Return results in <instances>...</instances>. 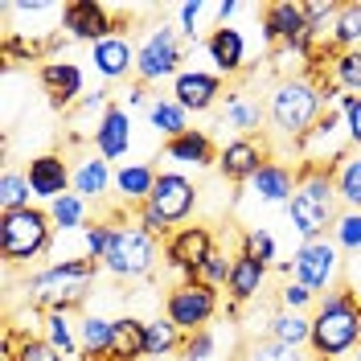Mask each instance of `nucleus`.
I'll list each match as a JSON object with an SVG mask.
<instances>
[{
	"instance_id": "1",
	"label": "nucleus",
	"mask_w": 361,
	"mask_h": 361,
	"mask_svg": "<svg viewBox=\"0 0 361 361\" xmlns=\"http://www.w3.org/2000/svg\"><path fill=\"white\" fill-rule=\"evenodd\" d=\"M295 177H300V185H295L292 202H288V222H292V230L304 243L329 238L337 218H341V197H337L333 169H320V164L300 160L295 164Z\"/></svg>"
},
{
	"instance_id": "12",
	"label": "nucleus",
	"mask_w": 361,
	"mask_h": 361,
	"mask_svg": "<svg viewBox=\"0 0 361 361\" xmlns=\"http://www.w3.org/2000/svg\"><path fill=\"white\" fill-rule=\"evenodd\" d=\"M62 29H66L70 42H90L99 45L103 37H111L119 21H115L111 4H103V0H66V8H62Z\"/></svg>"
},
{
	"instance_id": "26",
	"label": "nucleus",
	"mask_w": 361,
	"mask_h": 361,
	"mask_svg": "<svg viewBox=\"0 0 361 361\" xmlns=\"http://www.w3.org/2000/svg\"><path fill=\"white\" fill-rule=\"evenodd\" d=\"M180 345H185V333H180L169 316L144 320V353H148V361L173 357V353H180Z\"/></svg>"
},
{
	"instance_id": "37",
	"label": "nucleus",
	"mask_w": 361,
	"mask_h": 361,
	"mask_svg": "<svg viewBox=\"0 0 361 361\" xmlns=\"http://www.w3.org/2000/svg\"><path fill=\"white\" fill-rule=\"evenodd\" d=\"M333 243L341 255H357L361 250V209H341L337 226H333Z\"/></svg>"
},
{
	"instance_id": "39",
	"label": "nucleus",
	"mask_w": 361,
	"mask_h": 361,
	"mask_svg": "<svg viewBox=\"0 0 361 361\" xmlns=\"http://www.w3.org/2000/svg\"><path fill=\"white\" fill-rule=\"evenodd\" d=\"M230 271H234V255H226V250L218 247L202 263V271H197L193 279H197V283H205V288H222V283H230Z\"/></svg>"
},
{
	"instance_id": "2",
	"label": "nucleus",
	"mask_w": 361,
	"mask_h": 361,
	"mask_svg": "<svg viewBox=\"0 0 361 361\" xmlns=\"http://www.w3.org/2000/svg\"><path fill=\"white\" fill-rule=\"evenodd\" d=\"M329 111V99L324 87L308 78V74H292V78H279L267 94V123L275 135L300 144L304 135L316 128V119Z\"/></svg>"
},
{
	"instance_id": "32",
	"label": "nucleus",
	"mask_w": 361,
	"mask_h": 361,
	"mask_svg": "<svg viewBox=\"0 0 361 361\" xmlns=\"http://www.w3.org/2000/svg\"><path fill=\"white\" fill-rule=\"evenodd\" d=\"M337 180V197L345 209H361V152H345L333 169Z\"/></svg>"
},
{
	"instance_id": "21",
	"label": "nucleus",
	"mask_w": 361,
	"mask_h": 361,
	"mask_svg": "<svg viewBox=\"0 0 361 361\" xmlns=\"http://www.w3.org/2000/svg\"><path fill=\"white\" fill-rule=\"evenodd\" d=\"M157 177H160L157 164H148V160H123L115 169V197H119V205L123 209H140V205L152 197Z\"/></svg>"
},
{
	"instance_id": "27",
	"label": "nucleus",
	"mask_w": 361,
	"mask_h": 361,
	"mask_svg": "<svg viewBox=\"0 0 361 361\" xmlns=\"http://www.w3.org/2000/svg\"><path fill=\"white\" fill-rule=\"evenodd\" d=\"M107 361H148L144 353V320L140 316H115V345Z\"/></svg>"
},
{
	"instance_id": "9",
	"label": "nucleus",
	"mask_w": 361,
	"mask_h": 361,
	"mask_svg": "<svg viewBox=\"0 0 361 361\" xmlns=\"http://www.w3.org/2000/svg\"><path fill=\"white\" fill-rule=\"evenodd\" d=\"M341 267H345V259H341V247L333 243V238L300 243L295 255H292V279L295 283H304V288H312L316 295L337 288Z\"/></svg>"
},
{
	"instance_id": "34",
	"label": "nucleus",
	"mask_w": 361,
	"mask_h": 361,
	"mask_svg": "<svg viewBox=\"0 0 361 361\" xmlns=\"http://www.w3.org/2000/svg\"><path fill=\"white\" fill-rule=\"evenodd\" d=\"M45 341L62 357H78L82 353V341H78V329H74L70 312H45Z\"/></svg>"
},
{
	"instance_id": "33",
	"label": "nucleus",
	"mask_w": 361,
	"mask_h": 361,
	"mask_svg": "<svg viewBox=\"0 0 361 361\" xmlns=\"http://www.w3.org/2000/svg\"><path fill=\"white\" fill-rule=\"evenodd\" d=\"M329 45H333L337 54H345V49H361V0L341 4L337 21H333V29H329Z\"/></svg>"
},
{
	"instance_id": "24",
	"label": "nucleus",
	"mask_w": 361,
	"mask_h": 361,
	"mask_svg": "<svg viewBox=\"0 0 361 361\" xmlns=\"http://www.w3.org/2000/svg\"><path fill=\"white\" fill-rule=\"evenodd\" d=\"M295 185H300V177H295L292 164H283V160H267V164L255 173V180H250V193H255L263 205H283V209H288Z\"/></svg>"
},
{
	"instance_id": "13",
	"label": "nucleus",
	"mask_w": 361,
	"mask_h": 361,
	"mask_svg": "<svg viewBox=\"0 0 361 361\" xmlns=\"http://www.w3.org/2000/svg\"><path fill=\"white\" fill-rule=\"evenodd\" d=\"M25 180H29V193H33V202H58V197H66L70 193V180H74V169L66 164L62 152H37V157H29L25 164Z\"/></svg>"
},
{
	"instance_id": "25",
	"label": "nucleus",
	"mask_w": 361,
	"mask_h": 361,
	"mask_svg": "<svg viewBox=\"0 0 361 361\" xmlns=\"http://www.w3.org/2000/svg\"><path fill=\"white\" fill-rule=\"evenodd\" d=\"M267 275H271L267 263H259L250 250H238V255H234V271H230V283H226L230 304H250V300H259L263 288H267Z\"/></svg>"
},
{
	"instance_id": "40",
	"label": "nucleus",
	"mask_w": 361,
	"mask_h": 361,
	"mask_svg": "<svg viewBox=\"0 0 361 361\" xmlns=\"http://www.w3.org/2000/svg\"><path fill=\"white\" fill-rule=\"evenodd\" d=\"M111 234H115V222H107V218L90 222L87 230H82V255L94 259V263H103V255H107V247H111Z\"/></svg>"
},
{
	"instance_id": "44",
	"label": "nucleus",
	"mask_w": 361,
	"mask_h": 361,
	"mask_svg": "<svg viewBox=\"0 0 361 361\" xmlns=\"http://www.w3.org/2000/svg\"><path fill=\"white\" fill-rule=\"evenodd\" d=\"M8 361H66V357H62L45 337H21L17 341V353Z\"/></svg>"
},
{
	"instance_id": "49",
	"label": "nucleus",
	"mask_w": 361,
	"mask_h": 361,
	"mask_svg": "<svg viewBox=\"0 0 361 361\" xmlns=\"http://www.w3.org/2000/svg\"><path fill=\"white\" fill-rule=\"evenodd\" d=\"M357 308H361V288H357Z\"/></svg>"
},
{
	"instance_id": "22",
	"label": "nucleus",
	"mask_w": 361,
	"mask_h": 361,
	"mask_svg": "<svg viewBox=\"0 0 361 361\" xmlns=\"http://www.w3.org/2000/svg\"><path fill=\"white\" fill-rule=\"evenodd\" d=\"M218 152L222 148H214V135L202 128H189L177 140H164V160L177 169H209V164H218Z\"/></svg>"
},
{
	"instance_id": "45",
	"label": "nucleus",
	"mask_w": 361,
	"mask_h": 361,
	"mask_svg": "<svg viewBox=\"0 0 361 361\" xmlns=\"http://www.w3.org/2000/svg\"><path fill=\"white\" fill-rule=\"evenodd\" d=\"M337 107H341V115H345L349 148H353V152H361V94H341Z\"/></svg>"
},
{
	"instance_id": "3",
	"label": "nucleus",
	"mask_w": 361,
	"mask_h": 361,
	"mask_svg": "<svg viewBox=\"0 0 361 361\" xmlns=\"http://www.w3.org/2000/svg\"><path fill=\"white\" fill-rule=\"evenodd\" d=\"M361 345V308H357V292L349 288H333L316 300L312 312V349L316 361H337L345 353H353Z\"/></svg>"
},
{
	"instance_id": "5",
	"label": "nucleus",
	"mask_w": 361,
	"mask_h": 361,
	"mask_svg": "<svg viewBox=\"0 0 361 361\" xmlns=\"http://www.w3.org/2000/svg\"><path fill=\"white\" fill-rule=\"evenodd\" d=\"M49 243H54L49 209L25 205V209L0 214V255H4V263H33L49 250Z\"/></svg>"
},
{
	"instance_id": "36",
	"label": "nucleus",
	"mask_w": 361,
	"mask_h": 361,
	"mask_svg": "<svg viewBox=\"0 0 361 361\" xmlns=\"http://www.w3.org/2000/svg\"><path fill=\"white\" fill-rule=\"evenodd\" d=\"M29 202H33V193H29L25 173L8 164V169L0 173V214H8V209H25Z\"/></svg>"
},
{
	"instance_id": "46",
	"label": "nucleus",
	"mask_w": 361,
	"mask_h": 361,
	"mask_svg": "<svg viewBox=\"0 0 361 361\" xmlns=\"http://www.w3.org/2000/svg\"><path fill=\"white\" fill-rule=\"evenodd\" d=\"M214 349H218V337L202 329V333H189L185 345H180V361H209L214 357Z\"/></svg>"
},
{
	"instance_id": "17",
	"label": "nucleus",
	"mask_w": 361,
	"mask_h": 361,
	"mask_svg": "<svg viewBox=\"0 0 361 361\" xmlns=\"http://www.w3.org/2000/svg\"><path fill=\"white\" fill-rule=\"evenodd\" d=\"M173 99L189 115L214 111L218 99H222V74H214V70H180L173 78Z\"/></svg>"
},
{
	"instance_id": "38",
	"label": "nucleus",
	"mask_w": 361,
	"mask_h": 361,
	"mask_svg": "<svg viewBox=\"0 0 361 361\" xmlns=\"http://www.w3.org/2000/svg\"><path fill=\"white\" fill-rule=\"evenodd\" d=\"M243 361H308L304 349H292V345H279V341H250Z\"/></svg>"
},
{
	"instance_id": "8",
	"label": "nucleus",
	"mask_w": 361,
	"mask_h": 361,
	"mask_svg": "<svg viewBox=\"0 0 361 361\" xmlns=\"http://www.w3.org/2000/svg\"><path fill=\"white\" fill-rule=\"evenodd\" d=\"M164 316L177 324L180 333H202L209 329V320L218 316V288H205L197 279H180L177 288H169L164 295Z\"/></svg>"
},
{
	"instance_id": "10",
	"label": "nucleus",
	"mask_w": 361,
	"mask_h": 361,
	"mask_svg": "<svg viewBox=\"0 0 361 361\" xmlns=\"http://www.w3.org/2000/svg\"><path fill=\"white\" fill-rule=\"evenodd\" d=\"M214 250H218V238H214L209 226H180V230L169 234V243H164V263H169V271L193 279Z\"/></svg>"
},
{
	"instance_id": "47",
	"label": "nucleus",
	"mask_w": 361,
	"mask_h": 361,
	"mask_svg": "<svg viewBox=\"0 0 361 361\" xmlns=\"http://www.w3.org/2000/svg\"><path fill=\"white\" fill-rule=\"evenodd\" d=\"M135 226H140L144 234H152V238H164V243H169V234H173V226L164 222V218H160V214H157L148 202L135 209Z\"/></svg>"
},
{
	"instance_id": "4",
	"label": "nucleus",
	"mask_w": 361,
	"mask_h": 361,
	"mask_svg": "<svg viewBox=\"0 0 361 361\" xmlns=\"http://www.w3.org/2000/svg\"><path fill=\"white\" fill-rule=\"evenodd\" d=\"M99 267H103V263H94V259H87V255L62 259V263L42 267L25 288H29V295H33L37 304H45V312H70L74 304L87 300V288L94 283Z\"/></svg>"
},
{
	"instance_id": "43",
	"label": "nucleus",
	"mask_w": 361,
	"mask_h": 361,
	"mask_svg": "<svg viewBox=\"0 0 361 361\" xmlns=\"http://www.w3.org/2000/svg\"><path fill=\"white\" fill-rule=\"evenodd\" d=\"M205 13H214V4H205V0H185V4H177V17H180V33H185V42H197Z\"/></svg>"
},
{
	"instance_id": "30",
	"label": "nucleus",
	"mask_w": 361,
	"mask_h": 361,
	"mask_svg": "<svg viewBox=\"0 0 361 361\" xmlns=\"http://www.w3.org/2000/svg\"><path fill=\"white\" fill-rule=\"evenodd\" d=\"M148 123H152V132H157V135H164V140H177V135L189 132V111L180 107L173 94H169V99L160 94V99H152V103H148Z\"/></svg>"
},
{
	"instance_id": "7",
	"label": "nucleus",
	"mask_w": 361,
	"mask_h": 361,
	"mask_svg": "<svg viewBox=\"0 0 361 361\" xmlns=\"http://www.w3.org/2000/svg\"><path fill=\"white\" fill-rule=\"evenodd\" d=\"M180 62H185V45H180L177 29L173 25L157 21L144 42L135 45V78L148 87V82H164V78H177Z\"/></svg>"
},
{
	"instance_id": "6",
	"label": "nucleus",
	"mask_w": 361,
	"mask_h": 361,
	"mask_svg": "<svg viewBox=\"0 0 361 361\" xmlns=\"http://www.w3.org/2000/svg\"><path fill=\"white\" fill-rule=\"evenodd\" d=\"M152 267H157V238L144 234L135 222L115 226L111 247L103 255V271L115 279H144L152 275Z\"/></svg>"
},
{
	"instance_id": "11",
	"label": "nucleus",
	"mask_w": 361,
	"mask_h": 361,
	"mask_svg": "<svg viewBox=\"0 0 361 361\" xmlns=\"http://www.w3.org/2000/svg\"><path fill=\"white\" fill-rule=\"evenodd\" d=\"M197 193H202V189L193 185V177H185V173H177V169H160L157 189H152L148 205H152L169 226H177V222H185V218H193Z\"/></svg>"
},
{
	"instance_id": "20",
	"label": "nucleus",
	"mask_w": 361,
	"mask_h": 361,
	"mask_svg": "<svg viewBox=\"0 0 361 361\" xmlns=\"http://www.w3.org/2000/svg\"><path fill=\"white\" fill-rule=\"evenodd\" d=\"M263 119H267L263 99H255L250 90H226V107L218 115V128L234 132V140H243V135H259Z\"/></svg>"
},
{
	"instance_id": "23",
	"label": "nucleus",
	"mask_w": 361,
	"mask_h": 361,
	"mask_svg": "<svg viewBox=\"0 0 361 361\" xmlns=\"http://www.w3.org/2000/svg\"><path fill=\"white\" fill-rule=\"evenodd\" d=\"M115 189V173L111 160H103L99 152H87V157L74 164V180H70V193H78L82 202L99 205L107 193Z\"/></svg>"
},
{
	"instance_id": "48",
	"label": "nucleus",
	"mask_w": 361,
	"mask_h": 361,
	"mask_svg": "<svg viewBox=\"0 0 361 361\" xmlns=\"http://www.w3.org/2000/svg\"><path fill=\"white\" fill-rule=\"evenodd\" d=\"M238 8H243V4H234V0H222V4H214V13H209V17H214L218 25H230L234 17H238Z\"/></svg>"
},
{
	"instance_id": "29",
	"label": "nucleus",
	"mask_w": 361,
	"mask_h": 361,
	"mask_svg": "<svg viewBox=\"0 0 361 361\" xmlns=\"http://www.w3.org/2000/svg\"><path fill=\"white\" fill-rule=\"evenodd\" d=\"M267 333L271 341H279V345H292V349H304L308 341H312V316L308 312H271L267 320Z\"/></svg>"
},
{
	"instance_id": "16",
	"label": "nucleus",
	"mask_w": 361,
	"mask_h": 361,
	"mask_svg": "<svg viewBox=\"0 0 361 361\" xmlns=\"http://www.w3.org/2000/svg\"><path fill=\"white\" fill-rule=\"evenodd\" d=\"M37 78H42V90L49 94V103H54L58 111H66V107H74V103H82V87H87V78H82V66H78V62L45 58L42 70H37Z\"/></svg>"
},
{
	"instance_id": "15",
	"label": "nucleus",
	"mask_w": 361,
	"mask_h": 361,
	"mask_svg": "<svg viewBox=\"0 0 361 361\" xmlns=\"http://www.w3.org/2000/svg\"><path fill=\"white\" fill-rule=\"evenodd\" d=\"M90 144H94V152H99L103 160H123L128 152H132V144H135L132 111L119 107V103H111L107 115L94 119V128H90Z\"/></svg>"
},
{
	"instance_id": "31",
	"label": "nucleus",
	"mask_w": 361,
	"mask_h": 361,
	"mask_svg": "<svg viewBox=\"0 0 361 361\" xmlns=\"http://www.w3.org/2000/svg\"><path fill=\"white\" fill-rule=\"evenodd\" d=\"M49 209V222L58 234H74V230H87V214H90V202H82L78 193H66V197H58V202L45 205Z\"/></svg>"
},
{
	"instance_id": "35",
	"label": "nucleus",
	"mask_w": 361,
	"mask_h": 361,
	"mask_svg": "<svg viewBox=\"0 0 361 361\" xmlns=\"http://www.w3.org/2000/svg\"><path fill=\"white\" fill-rule=\"evenodd\" d=\"M329 74H333V82L341 87V94H361V49L333 54Z\"/></svg>"
},
{
	"instance_id": "41",
	"label": "nucleus",
	"mask_w": 361,
	"mask_h": 361,
	"mask_svg": "<svg viewBox=\"0 0 361 361\" xmlns=\"http://www.w3.org/2000/svg\"><path fill=\"white\" fill-rule=\"evenodd\" d=\"M243 250H250L259 263H275V255H279V247H275V234H271L267 226H255V230H247L243 234Z\"/></svg>"
},
{
	"instance_id": "18",
	"label": "nucleus",
	"mask_w": 361,
	"mask_h": 361,
	"mask_svg": "<svg viewBox=\"0 0 361 361\" xmlns=\"http://www.w3.org/2000/svg\"><path fill=\"white\" fill-rule=\"evenodd\" d=\"M205 54L214 62V74L234 78L247 70V33L238 25H214L209 37H205Z\"/></svg>"
},
{
	"instance_id": "50",
	"label": "nucleus",
	"mask_w": 361,
	"mask_h": 361,
	"mask_svg": "<svg viewBox=\"0 0 361 361\" xmlns=\"http://www.w3.org/2000/svg\"><path fill=\"white\" fill-rule=\"evenodd\" d=\"M357 361H361V345H357Z\"/></svg>"
},
{
	"instance_id": "28",
	"label": "nucleus",
	"mask_w": 361,
	"mask_h": 361,
	"mask_svg": "<svg viewBox=\"0 0 361 361\" xmlns=\"http://www.w3.org/2000/svg\"><path fill=\"white\" fill-rule=\"evenodd\" d=\"M78 341H82V353L107 361V353L115 345V320L111 316H99V312H87L78 320Z\"/></svg>"
},
{
	"instance_id": "19",
	"label": "nucleus",
	"mask_w": 361,
	"mask_h": 361,
	"mask_svg": "<svg viewBox=\"0 0 361 361\" xmlns=\"http://www.w3.org/2000/svg\"><path fill=\"white\" fill-rule=\"evenodd\" d=\"M90 62H94L103 82H123L128 74H135V42L123 33V25L115 29L111 37L90 45Z\"/></svg>"
},
{
	"instance_id": "42",
	"label": "nucleus",
	"mask_w": 361,
	"mask_h": 361,
	"mask_svg": "<svg viewBox=\"0 0 361 361\" xmlns=\"http://www.w3.org/2000/svg\"><path fill=\"white\" fill-rule=\"evenodd\" d=\"M316 300H320V295H316L312 288H304V283L288 279L283 292H279V308H283V312H308V308H312L316 312Z\"/></svg>"
},
{
	"instance_id": "14",
	"label": "nucleus",
	"mask_w": 361,
	"mask_h": 361,
	"mask_svg": "<svg viewBox=\"0 0 361 361\" xmlns=\"http://www.w3.org/2000/svg\"><path fill=\"white\" fill-rule=\"evenodd\" d=\"M267 140L263 135H243V140H226L218 152V173L230 185H250L255 173L267 164Z\"/></svg>"
}]
</instances>
